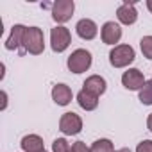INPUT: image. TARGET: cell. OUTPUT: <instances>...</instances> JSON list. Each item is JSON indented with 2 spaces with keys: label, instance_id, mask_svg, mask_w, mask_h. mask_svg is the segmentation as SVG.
Returning a JSON list of instances; mask_svg holds the SVG:
<instances>
[{
  "label": "cell",
  "instance_id": "4fadbf2b",
  "mask_svg": "<svg viewBox=\"0 0 152 152\" xmlns=\"http://www.w3.org/2000/svg\"><path fill=\"white\" fill-rule=\"evenodd\" d=\"M72 97H73V93H72L70 86H66V84H56L52 88V100L57 106H68L72 102Z\"/></svg>",
  "mask_w": 152,
  "mask_h": 152
},
{
  "label": "cell",
  "instance_id": "ffe728a7",
  "mask_svg": "<svg viewBox=\"0 0 152 152\" xmlns=\"http://www.w3.org/2000/svg\"><path fill=\"white\" fill-rule=\"evenodd\" d=\"M136 152H152V140H143L141 143H138Z\"/></svg>",
  "mask_w": 152,
  "mask_h": 152
},
{
  "label": "cell",
  "instance_id": "ba28073f",
  "mask_svg": "<svg viewBox=\"0 0 152 152\" xmlns=\"http://www.w3.org/2000/svg\"><path fill=\"white\" fill-rule=\"evenodd\" d=\"M116 18L120 23L124 25H132L136 20H138V11L134 7V2H129V0H125V2L116 9Z\"/></svg>",
  "mask_w": 152,
  "mask_h": 152
},
{
  "label": "cell",
  "instance_id": "3957f363",
  "mask_svg": "<svg viewBox=\"0 0 152 152\" xmlns=\"http://www.w3.org/2000/svg\"><path fill=\"white\" fill-rule=\"evenodd\" d=\"M136 54L134 48L131 45H116L111 52H109V63L115 68H125L134 61Z\"/></svg>",
  "mask_w": 152,
  "mask_h": 152
},
{
  "label": "cell",
  "instance_id": "2e32d148",
  "mask_svg": "<svg viewBox=\"0 0 152 152\" xmlns=\"http://www.w3.org/2000/svg\"><path fill=\"white\" fill-rule=\"evenodd\" d=\"M91 152H115L113 141L107 138H100L91 145Z\"/></svg>",
  "mask_w": 152,
  "mask_h": 152
},
{
  "label": "cell",
  "instance_id": "9c48e42d",
  "mask_svg": "<svg viewBox=\"0 0 152 152\" xmlns=\"http://www.w3.org/2000/svg\"><path fill=\"white\" fill-rule=\"evenodd\" d=\"M100 36H102V41L106 45H115L122 38V29L115 22H106L102 25V29H100Z\"/></svg>",
  "mask_w": 152,
  "mask_h": 152
},
{
  "label": "cell",
  "instance_id": "30bf717a",
  "mask_svg": "<svg viewBox=\"0 0 152 152\" xmlns=\"http://www.w3.org/2000/svg\"><path fill=\"white\" fill-rule=\"evenodd\" d=\"M25 25H13L11 27V32H9V38L6 39V48L7 50H22V45H23V36H25Z\"/></svg>",
  "mask_w": 152,
  "mask_h": 152
},
{
  "label": "cell",
  "instance_id": "7c38bea8",
  "mask_svg": "<svg viewBox=\"0 0 152 152\" xmlns=\"http://www.w3.org/2000/svg\"><path fill=\"white\" fill-rule=\"evenodd\" d=\"M75 31H77L79 38L90 41V39H93V38L97 36L99 27H97V23H95L93 20H90V18H83V20L77 22V25H75Z\"/></svg>",
  "mask_w": 152,
  "mask_h": 152
},
{
  "label": "cell",
  "instance_id": "6da1fadb",
  "mask_svg": "<svg viewBox=\"0 0 152 152\" xmlns=\"http://www.w3.org/2000/svg\"><path fill=\"white\" fill-rule=\"evenodd\" d=\"M45 50V38H43V31L39 27H27L25 29V36H23V45L20 54H32V56H39Z\"/></svg>",
  "mask_w": 152,
  "mask_h": 152
},
{
  "label": "cell",
  "instance_id": "5b68a950",
  "mask_svg": "<svg viewBox=\"0 0 152 152\" xmlns=\"http://www.w3.org/2000/svg\"><path fill=\"white\" fill-rule=\"evenodd\" d=\"M59 131L66 136H75L83 131V118L77 113H64L59 120Z\"/></svg>",
  "mask_w": 152,
  "mask_h": 152
},
{
  "label": "cell",
  "instance_id": "8992f818",
  "mask_svg": "<svg viewBox=\"0 0 152 152\" xmlns=\"http://www.w3.org/2000/svg\"><path fill=\"white\" fill-rule=\"evenodd\" d=\"M73 11H75L73 0H57V2L52 6V18L57 23H66L72 18Z\"/></svg>",
  "mask_w": 152,
  "mask_h": 152
},
{
  "label": "cell",
  "instance_id": "603a6c76",
  "mask_svg": "<svg viewBox=\"0 0 152 152\" xmlns=\"http://www.w3.org/2000/svg\"><path fill=\"white\" fill-rule=\"evenodd\" d=\"M147 7H148V11L152 13V0H147Z\"/></svg>",
  "mask_w": 152,
  "mask_h": 152
},
{
  "label": "cell",
  "instance_id": "d6986e66",
  "mask_svg": "<svg viewBox=\"0 0 152 152\" xmlns=\"http://www.w3.org/2000/svg\"><path fill=\"white\" fill-rule=\"evenodd\" d=\"M52 152H72V147L64 138H57L52 143Z\"/></svg>",
  "mask_w": 152,
  "mask_h": 152
},
{
  "label": "cell",
  "instance_id": "7402d4cb",
  "mask_svg": "<svg viewBox=\"0 0 152 152\" xmlns=\"http://www.w3.org/2000/svg\"><path fill=\"white\" fill-rule=\"evenodd\" d=\"M147 127H148V131L152 132V113L148 115V118H147Z\"/></svg>",
  "mask_w": 152,
  "mask_h": 152
},
{
  "label": "cell",
  "instance_id": "8fae6325",
  "mask_svg": "<svg viewBox=\"0 0 152 152\" xmlns=\"http://www.w3.org/2000/svg\"><path fill=\"white\" fill-rule=\"evenodd\" d=\"M106 86L107 84H106L104 77H100V75H90V77L84 81V84H83V90L91 93V95H95V97H100V95H104Z\"/></svg>",
  "mask_w": 152,
  "mask_h": 152
},
{
  "label": "cell",
  "instance_id": "277c9868",
  "mask_svg": "<svg viewBox=\"0 0 152 152\" xmlns=\"http://www.w3.org/2000/svg\"><path fill=\"white\" fill-rule=\"evenodd\" d=\"M70 43H72V34L66 27L57 25L50 31V45H52L54 52H57V54L64 52L70 47Z\"/></svg>",
  "mask_w": 152,
  "mask_h": 152
},
{
  "label": "cell",
  "instance_id": "44dd1931",
  "mask_svg": "<svg viewBox=\"0 0 152 152\" xmlns=\"http://www.w3.org/2000/svg\"><path fill=\"white\" fill-rule=\"evenodd\" d=\"M72 152H91V148L86 147L84 141H75V143L72 145Z\"/></svg>",
  "mask_w": 152,
  "mask_h": 152
},
{
  "label": "cell",
  "instance_id": "ac0fdd59",
  "mask_svg": "<svg viewBox=\"0 0 152 152\" xmlns=\"http://www.w3.org/2000/svg\"><path fill=\"white\" fill-rule=\"evenodd\" d=\"M140 48L147 59H152V36H143L140 41Z\"/></svg>",
  "mask_w": 152,
  "mask_h": 152
},
{
  "label": "cell",
  "instance_id": "52a82bcc",
  "mask_svg": "<svg viewBox=\"0 0 152 152\" xmlns=\"http://www.w3.org/2000/svg\"><path fill=\"white\" fill-rule=\"evenodd\" d=\"M145 77H143V73L138 70V68H129L127 72H124L122 75V84L124 88L131 90V91H136V90H141L145 86Z\"/></svg>",
  "mask_w": 152,
  "mask_h": 152
},
{
  "label": "cell",
  "instance_id": "cb8c5ba5",
  "mask_svg": "<svg viewBox=\"0 0 152 152\" xmlns=\"http://www.w3.org/2000/svg\"><path fill=\"white\" fill-rule=\"evenodd\" d=\"M115 152H131L127 147H124V148H118V150H115Z\"/></svg>",
  "mask_w": 152,
  "mask_h": 152
},
{
  "label": "cell",
  "instance_id": "9a60e30c",
  "mask_svg": "<svg viewBox=\"0 0 152 152\" xmlns=\"http://www.w3.org/2000/svg\"><path fill=\"white\" fill-rule=\"evenodd\" d=\"M77 102H79V106H81L84 111H93V109H97V106H99V97H95V95H91V93L81 90V91L77 93Z\"/></svg>",
  "mask_w": 152,
  "mask_h": 152
},
{
  "label": "cell",
  "instance_id": "7a4b0ae2",
  "mask_svg": "<svg viewBox=\"0 0 152 152\" xmlns=\"http://www.w3.org/2000/svg\"><path fill=\"white\" fill-rule=\"evenodd\" d=\"M91 54L86 50V48H77V50H73L66 61L68 64V70L72 73H83L86 70H90L91 66Z\"/></svg>",
  "mask_w": 152,
  "mask_h": 152
},
{
  "label": "cell",
  "instance_id": "d4e9b609",
  "mask_svg": "<svg viewBox=\"0 0 152 152\" xmlns=\"http://www.w3.org/2000/svg\"><path fill=\"white\" fill-rule=\"evenodd\" d=\"M45 152H47V150H45Z\"/></svg>",
  "mask_w": 152,
  "mask_h": 152
},
{
  "label": "cell",
  "instance_id": "5bb4252c",
  "mask_svg": "<svg viewBox=\"0 0 152 152\" xmlns=\"http://www.w3.org/2000/svg\"><path fill=\"white\" fill-rule=\"evenodd\" d=\"M20 145H22L23 152H45L43 140L38 134H27V136H23Z\"/></svg>",
  "mask_w": 152,
  "mask_h": 152
},
{
  "label": "cell",
  "instance_id": "e0dca14e",
  "mask_svg": "<svg viewBox=\"0 0 152 152\" xmlns=\"http://www.w3.org/2000/svg\"><path fill=\"white\" fill-rule=\"evenodd\" d=\"M138 99H140L141 104H145V106H152V81L145 83V86L140 90Z\"/></svg>",
  "mask_w": 152,
  "mask_h": 152
}]
</instances>
